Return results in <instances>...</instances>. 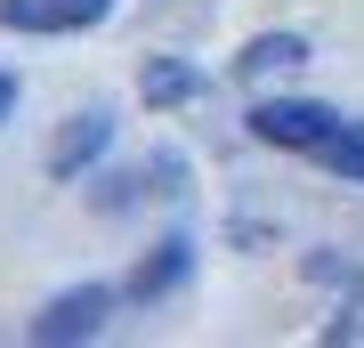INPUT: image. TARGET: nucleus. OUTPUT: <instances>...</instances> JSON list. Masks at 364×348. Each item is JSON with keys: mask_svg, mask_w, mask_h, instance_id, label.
Returning a JSON list of instances; mask_svg holds the SVG:
<instances>
[{"mask_svg": "<svg viewBox=\"0 0 364 348\" xmlns=\"http://www.w3.org/2000/svg\"><path fill=\"white\" fill-rule=\"evenodd\" d=\"M9 105H16V81H9V73H0V122H9Z\"/></svg>", "mask_w": 364, "mask_h": 348, "instance_id": "nucleus-9", "label": "nucleus"}, {"mask_svg": "<svg viewBox=\"0 0 364 348\" xmlns=\"http://www.w3.org/2000/svg\"><path fill=\"white\" fill-rule=\"evenodd\" d=\"M186 268H195V259H186V243H162V251L130 275V300H162V292H178V284H186Z\"/></svg>", "mask_w": 364, "mask_h": 348, "instance_id": "nucleus-6", "label": "nucleus"}, {"mask_svg": "<svg viewBox=\"0 0 364 348\" xmlns=\"http://www.w3.org/2000/svg\"><path fill=\"white\" fill-rule=\"evenodd\" d=\"M105 316H114V292H105V284L57 292L49 308L33 316V340H49V348H65V340H97V332H105Z\"/></svg>", "mask_w": 364, "mask_h": 348, "instance_id": "nucleus-2", "label": "nucleus"}, {"mask_svg": "<svg viewBox=\"0 0 364 348\" xmlns=\"http://www.w3.org/2000/svg\"><path fill=\"white\" fill-rule=\"evenodd\" d=\"M195 90H203V81L186 73V65H170V57H162V65H146V73H138V97H146V105H186Z\"/></svg>", "mask_w": 364, "mask_h": 348, "instance_id": "nucleus-7", "label": "nucleus"}, {"mask_svg": "<svg viewBox=\"0 0 364 348\" xmlns=\"http://www.w3.org/2000/svg\"><path fill=\"white\" fill-rule=\"evenodd\" d=\"M291 65H308V41L299 33H259L235 57V81H275V73H291Z\"/></svg>", "mask_w": 364, "mask_h": 348, "instance_id": "nucleus-5", "label": "nucleus"}, {"mask_svg": "<svg viewBox=\"0 0 364 348\" xmlns=\"http://www.w3.org/2000/svg\"><path fill=\"white\" fill-rule=\"evenodd\" d=\"M316 162L340 170V179H364V122H340L324 146H316Z\"/></svg>", "mask_w": 364, "mask_h": 348, "instance_id": "nucleus-8", "label": "nucleus"}, {"mask_svg": "<svg viewBox=\"0 0 364 348\" xmlns=\"http://www.w3.org/2000/svg\"><path fill=\"white\" fill-rule=\"evenodd\" d=\"M105 146H114V122H105V114H73L65 130H57V146H49V170H57V179H81Z\"/></svg>", "mask_w": 364, "mask_h": 348, "instance_id": "nucleus-4", "label": "nucleus"}, {"mask_svg": "<svg viewBox=\"0 0 364 348\" xmlns=\"http://www.w3.org/2000/svg\"><path fill=\"white\" fill-rule=\"evenodd\" d=\"M332 130H340V114L316 105V97H267V105H251V138L284 146V154H316Z\"/></svg>", "mask_w": 364, "mask_h": 348, "instance_id": "nucleus-1", "label": "nucleus"}, {"mask_svg": "<svg viewBox=\"0 0 364 348\" xmlns=\"http://www.w3.org/2000/svg\"><path fill=\"white\" fill-rule=\"evenodd\" d=\"M114 16V0H0L9 33H90Z\"/></svg>", "mask_w": 364, "mask_h": 348, "instance_id": "nucleus-3", "label": "nucleus"}]
</instances>
